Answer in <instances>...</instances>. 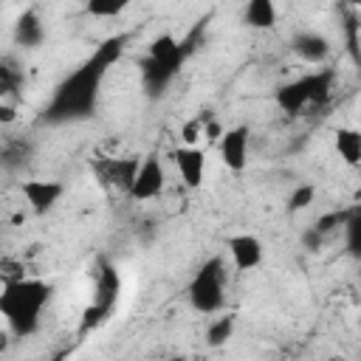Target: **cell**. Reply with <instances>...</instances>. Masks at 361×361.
I'll use <instances>...</instances> for the list:
<instances>
[{
    "label": "cell",
    "instance_id": "cell-1",
    "mask_svg": "<svg viewBox=\"0 0 361 361\" xmlns=\"http://www.w3.org/2000/svg\"><path fill=\"white\" fill-rule=\"evenodd\" d=\"M130 42V34H113L104 37L93 54L79 62L51 93V99L45 102L39 121L48 127H59V124H73V121H87L96 116L99 110V96H102V85L107 71L124 56V48Z\"/></svg>",
    "mask_w": 361,
    "mask_h": 361
},
{
    "label": "cell",
    "instance_id": "cell-2",
    "mask_svg": "<svg viewBox=\"0 0 361 361\" xmlns=\"http://www.w3.org/2000/svg\"><path fill=\"white\" fill-rule=\"evenodd\" d=\"M51 293H54V288L45 279H34V276L6 279L3 293H0V313L8 324V330L20 338L37 333L42 307L51 302Z\"/></svg>",
    "mask_w": 361,
    "mask_h": 361
},
{
    "label": "cell",
    "instance_id": "cell-3",
    "mask_svg": "<svg viewBox=\"0 0 361 361\" xmlns=\"http://www.w3.org/2000/svg\"><path fill=\"white\" fill-rule=\"evenodd\" d=\"M192 39H195V34L189 39L161 34L149 42L147 56L141 59V87L149 99H161L166 93V87L175 82L186 56L192 54Z\"/></svg>",
    "mask_w": 361,
    "mask_h": 361
},
{
    "label": "cell",
    "instance_id": "cell-4",
    "mask_svg": "<svg viewBox=\"0 0 361 361\" xmlns=\"http://www.w3.org/2000/svg\"><path fill=\"white\" fill-rule=\"evenodd\" d=\"M333 85H336V68H316L299 79L279 85L274 90V102L282 113L299 116L307 107H316V110L324 107L333 96Z\"/></svg>",
    "mask_w": 361,
    "mask_h": 361
},
{
    "label": "cell",
    "instance_id": "cell-5",
    "mask_svg": "<svg viewBox=\"0 0 361 361\" xmlns=\"http://www.w3.org/2000/svg\"><path fill=\"white\" fill-rule=\"evenodd\" d=\"M189 305L203 316H212V313L223 310V305H226V265H223V257H209L195 271V276L189 282Z\"/></svg>",
    "mask_w": 361,
    "mask_h": 361
},
{
    "label": "cell",
    "instance_id": "cell-6",
    "mask_svg": "<svg viewBox=\"0 0 361 361\" xmlns=\"http://www.w3.org/2000/svg\"><path fill=\"white\" fill-rule=\"evenodd\" d=\"M118 290H121V276H118V268L107 259H99V276H96V296L93 302L85 307L82 313V322H79V336H85L87 330H93L96 324H102L113 307H116V299H118Z\"/></svg>",
    "mask_w": 361,
    "mask_h": 361
},
{
    "label": "cell",
    "instance_id": "cell-7",
    "mask_svg": "<svg viewBox=\"0 0 361 361\" xmlns=\"http://www.w3.org/2000/svg\"><path fill=\"white\" fill-rule=\"evenodd\" d=\"M138 166H141V158L135 155H124V158H99L93 164V172L96 178L104 183V186H116L121 192L130 195L133 189V180L138 175Z\"/></svg>",
    "mask_w": 361,
    "mask_h": 361
},
{
    "label": "cell",
    "instance_id": "cell-8",
    "mask_svg": "<svg viewBox=\"0 0 361 361\" xmlns=\"http://www.w3.org/2000/svg\"><path fill=\"white\" fill-rule=\"evenodd\" d=\"M248 127L245 124H237V127H228L223 130L220 141H217V149H220V161L226 169L231 172H243L248 166Z\"/></svg>",
    "mask_w": 361,
    "mask_h": 361
},
{
    "label": "cell",
    "instance_id": "cell-9",
    "mask_svg": "<svg viewBox=\"0 0 361 361\" xmlns=\"http://www.w3.org/2000/svg\"><path fill=\"white\" fill-rule=\"evenodd\" d=\"M20 192L28 200V206H31L34 214H48L59 203V197L65 195V183L31 178V180H20Z\"/></svg>",
    "mask_w": 361,
    "mask_h": 361
},
{
    "label": "cell",
    "instance_id": "cell-10",
    "mask_svg": "<svg viewBox=\"0 0 361 361\" xmlns=\"http://www.w3.org/2000/svg\"><path fill=\"white\" fill-rule=\"evenodd\" d=\"M164 164L158 155H147L138 166V175L133 180V189H130V197L133 200H152L164 192Z\"/></svg>",
    "mask_w": 361,
    "mask_h": 361
},
{
    "label": "cell",
    "instance_id": "cell-11",
    "mask_svg": "<svg viewBox=\"0 0 361 361\" xmlns=\"http://www.w3.org/2000/svg\"><path fill=\"white\" fill-rule=\"evenodd\" d=\"M172 161L180 172V180L189 186V189H197L203 183V175H206V152L195 144H183L172 152Z\"/></svg>",
    "mask_w": 361,
    "mask_h": 361
},
{
    "label": "cell",
    "instance_id": "cell-12",
    "mask_svg": "<svg viewBox=\"0 0 361 361\" xmlns=\"http://www.w3.org/2000/svg\"><path fill=\"white\" fill-rule=\"evenodd\" d=\"M226 248L237 271H254L262 262V243L254 234H231L226 240Z\"/></svg>",
    "mask_w": 361,
    "mask_h": 361
},
{
    "label": "cell",
    "instance_id": "cell-13",
    "mask_svg": "<svg viewBox=\"0 0 361 361\" xmlns=\"http://www.w3.org/2000/svg\"><path fill=\"white\" fill-rule=\"evenodd\" d=\"M290 51H293L296 56H302L305 62H310V65H322V62L327 59V54H330V42H327L324 34L299 31V34H293V39H290Z\"/></svg>",
    "mask_w": 361,
    "mask_h": 361
},
{
    "label": "cell",
    "instance_id": "cell-14",
    "mask_svg": "<svg viewBox=\"0 0 361 361\" xmlns=\"http://www.w3.org/2000/svg\"><path fill=\"white\" fill-rule=\"evenodd\" d=\"M14 42L20 48H39L45 42V25L37 8H25L14 23Z\"/></svg>",
    "mask_w": 361,
    "mask_h": 361
},
{
    "label": "cell",
    "instance_id": "cell-15",
    "mask_svg": "<svg viewBox=\"0 0 361 361\" xmlns=\"http://www.w3.org/2000/svg\"><path fill=\"white\" fill-rule=\"evenodd\" d=\"M243 23L257 31H268L276 25V0H245Z\"/></svg>",
    "mask_w": 361,
    "mask_h": 361
},
{
    "label": "cell",
    "instance_id": "cell-16",
    "mask_svg": "<svg viewBox=\"0 0 361 361\" xmlns=\"http://www.w3.org/2000/svg\"><path fill=\"white\" fill-rule=\"evenodd\" d=\"M333 147H336L338 158L347 166H361V130H355V127H338L336 130V138H333Z\"/></svg>",
    "mask_w": 361,
    "mask_h": 361
},
{
    "label": "cell",
    "instance_id": "cell-17",
    "mask_svg": "<svg viewBox=\"0 0 361 361\" xmlns=\"http://www.w3.org/2000/svg\"><path fill=\"white\" fill-rule=\"evenodd\" d=\"M344 245L353 259H361V200H355L344 220Z\"/></svg>",
    "mask_w": 361,
    "mask_h": 361
},
{
    "label": "cell",
    "instance_id": "cell-18",
    "mask_svg": "<svg viewBox=\"0 0 361 361\" xmlns=\"http://www.w3.org/2000/svg\"><path fill=\"white\" fill-rule=\"evenodd\" d=\"M23 85H25V73L17 68L14 59L6 56L3 65H0V93L3 96H17L23 90Z\"/></svg>",
    "mask_w": 361,
    "mask_h": 361
},
{
    "label": "cell",
    "instance_id": "cell-19",
    "mask_svg": "<svg viewBox=\"0 0 361 361\" xmlns=\"http://www.w3.org/2000/svg\"><path fill=\"white\" fill-rule=\"evenodd\" d=\"M133 0H85V8L87 14L93 17H102V20H110V17H118L130 8Z\"/></svg>",
    "mask_w": 361,
    "mask_h": 361
},
{
    "label": "cell",
    "instance_id": "cell-20",
    "mask_svg": "<svg viewBox=\"0 0 361 361\" xmlns=\"http://www.w3.org/2000/svg\"><path fill=\"white\" fill-rule=\"evenodd\" d=\"M231 333H234V316H217L212 324H209V330H206V341L212 344V347H223L228 338H231Z\"/></svg>",
    "mask_w": 361,
    "mask_h": 361
},
{
    "label": "cell",
    "instance_id": "cell-21",
    "mask_svg": "<svg viewBox=\"0 0 361 361\" xmlns=\"http://www.w3.org/2000/svg\"><path fill=\"white\" fill-rule=\"evenodd\" d=\"M313 197H316V186H313V183H299V186L288 195V200H285V212H288V214H296V212L307 209V206L313 203Z\"/></svg>",
    "mask_w": 361,
    "mask_h": 361
},
{
    "label": "cell",
    "instance_id": "cell-22",
    "mask_svg": "<svg viewBox=\"0 0 361 361\" xmlns=\"http://www.w3.org/2000/svg\"><path fill=\"white\" fill-rule=\"evenodd\" d=\"M347 212H350V209H341V212H330V214H322V217H319L313 226H316L322 234H330L336 226H344V220H347Z\"/></svg>",
    "mask_w": 361,
    "mask_h": 361
},
{
    "label": "cell",
    "instance_id": "cell-23",
    "mask_svg": "<svg viewBox=\"0 0 361 361\" xmlns=\"http://www.w3.org/2000/svg\"><path fill=\"white\" fill-rule=\"evenodd\" d=\"M322 243H324V234H322L316 226H310V228L302 234V245H305L307 251H316V248H322Z\"/></svg>",
    "mask_w": 361,
    "mask_h": 361
},
{
    "label": "cell",
    "instance_id": "cell-24",
    "mask_svg": "<svg viewBox=\"0 0 361 361\" xmlns=\"http://www.w3.org/2000/svg\"><path fill=\"white\" fill-rule=\"evenodd\" d=\"M197 133H203L197 121H192V124H186V127H183V141H186V144H195V138H197Z\"/></svg>",
    "mask_w": 361,
    "mask_h": 361
},
{
    "label": "cell",
    "instance_id": "cell-25",
    "mask_svg": "<svg viewBox=\"0 0 361 361\" xmlns=\"http://www.w3.org/2000/svg\"><path fill=\"white\" fill-rule=\"evenodd\" d=\"M0 118H3V124L14 121V107H11V104H3V107H0Z\"/></svg>",
    "mask_w": 361,
    "mask_h": 361
},
{
    "label": "cell",
    "instance_id": "cell-26",
    "mask_svg": "<svg viewBox=\"0 0 361 361\" xmlns=\"http://www.w3.org/2000/svg\"><path fill=\"white\" fill-rule=\"evenodd\" d=\"M350 8H361V0H344Z\"/></svg>",
    "mask_w": 361,
    "mask_h": 361
}]
</instances>
